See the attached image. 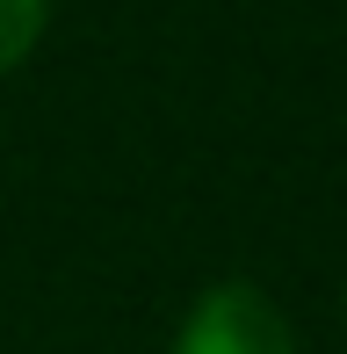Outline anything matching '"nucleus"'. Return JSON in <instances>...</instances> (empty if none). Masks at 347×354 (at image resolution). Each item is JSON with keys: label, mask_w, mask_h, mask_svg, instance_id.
Returning a JSON list of instances; mask_svg holds the SVG:
<instances>
[{"label": "nucleus", "mask_w": 347, "mask_h": 354, "mask_svg": "<svg viewBox=\"0 0 347 354\" xmlns=\"http://www.w3.org/2000/svg\"><path fill=\"white\" fill-rule=\"evenodd\" d=\"M174 354H297V340H290V318L254 282H217L181 318Z\"/></svg>", "instance_id": "1"}, {"label": "nucleus", "mask_w": 347, "mask_h": 354, "mask_svg": "<svg viewBox=\"0 0 347 354\" xmlns=\"http://www.w3.org/2000/svg\"><path fill=\"white\" fill-rule=\"evenodd\" d=\"M37 37H44V0H0V73L22 66Z\"/></svg>", "instance_id": "2"}]
</instances>
